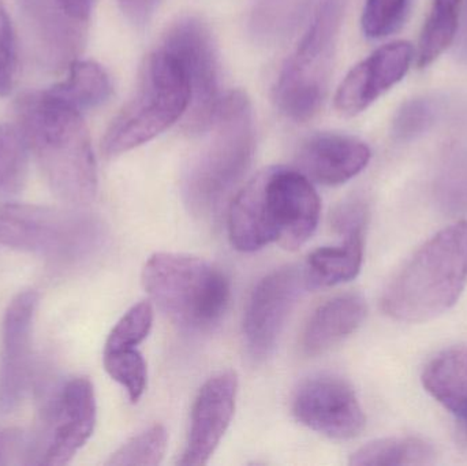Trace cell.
Wrapping results in <instances>:
<instances>
[{
    "label": "cell",
    "instance_id": "obj_1",
    "mask_svg": "<svg viewBox=\"0 0 467 466\" xmlns=\"http://www.w3.org/2000/svg\"><path fill=\"white\" fill-rule=\"evenodd\" d=\"M321 202L299 170L271 167L258 172L230 205L229 237L239 252H255L269 243L296 251L315 234Z\"/></svg>",
    "mask_w": 467,
    "mask_h": 466
},
{
    "label": "cell",
    "instance_id": "obj_2",
    "mask_svg": "<svg viewBox=\"0 0 467 466\" xmlns=\"http://www.w3.org/2000/svg\"><path fill=\"white\" fill-rule=\"evenodd\" d=\"M16 115L55 196L76 207L93 202L98 169L81 112L41 90L19 98Z\"/></svg>",
    "mask_w": 467,
    "mask_h": 466
},
{
    "label": "cell",
    "instance_id": "obj_3",
    "mask_svg": "<svg viewBox=\"0 0 467 466\" xmlns=\"http://www.w3.org/2000/svg\"><path fill=\"white\" fill-rule=\"evenodd\" d=\"M467 284V222L439 232L389 282L381 308L398 322L435 319L457 304Z\"/></svg>",
    "mask_w": 467,
    "mask_h": 466
},
{
    "label": "cell",
    "instance_id": "obj_4",
    "mask_svg": "<svg viewBox=\"0 0 467 466\" xmlns=\"http://www.w3.org/2000/svg\"><path fill=\"white\" fill-rule=\"evenodd\" d=\"M210 130V141L192 161L182 182L186 205L199 216L218 212L252 164L254 117L246 93H226Z\"/></svg>",
    "mask_w": 467,
    "mask_h": 466
},
{
    "label": "cell",
    "instance_id": "obj_5",
    "mask_svg": "<svg viewBox=\"0 0 467 466\" xmlns=\"http://www.w3.org/2000/svg\"><path fill=\"white\" fill-rule=\"evenodd\" d=\"M191 96L182 66L159 47L142 63L133 96L109 123L101 141L104 156L117 158L171 128L185 117Z\"/></svg>",
    "mask_w": 467,
    "mask_h": 466
},
{
    "label": "cell",
    "instance_id": "obj_6",
    "mask_svg": "<svg viewBox=\"0 0 467 466\" xmlns=\"http://www.w3.org/2000/svg\"><path fill=\"white\" fill-rule=\"evenodd\" d=\"M142 284L159 309L188 331L211 330L218 325L232 297L223 271L189 254H153L145 263Z\"/></svg>",
    "mask_w": 467,
    "mask_h": 466
},
{
    "label": "cell",
    "instance_id": "obj_7",
    "mask_svg": "<svg viewBox=\"0 0 467 466\" xmlns=\"http://www.w3.org/2000/svg\"><path fill=\"white\" fill-rule=\"evenodd\" d=\"M107 230L96 216L35 204L0 207V245L59 264H79L100 254Z\"/></svg>",
    "mask_w": 467,
    "mask_h": 466
},
{
    "label": "cell",
    "instance_id": "obj_8",
    "mask_svg": "<svg viewBox=\"0 0 467 466\" xmlns=\"http://www.w3.org/2000/svg\"><path fill=\"white\" fill-rule=\"evenodd\" d=\"M342 0H324L309 29L280 71L274 98L282 114L296 122L312 119L328 92Z\"/></svg>",
    "mask_w": 467,
    "mask_h": 466
},
{
    "label": "cell",
    "instance_id": "obj_9",
    "mask_svg": "<svg viewBox=\"0 0 467 466\" xmlns=\"http://www.w3.org/2000/svg\"><path fill=\"white\" fill-rule=\"evenodd\" d=\"M161 47L177 57L188 77L192 96L183 120L186 130L192 134L210 130L226 96L213 32L199 16H181L164 33Z\"/></svg>",
    "mask_w": 467,
    "mask_h": 466
},
{
    "label": "cell",
    "instance_id": "obj_10",
    "mask_svg": "<svg viewBox=\"0 0 467 466\" xmlns=\"http://www.w3.org/2000/svg\"><path fill=\"white\" fill-rule=\"evenodd\" d=\"M96 416L95 388L88 378H73L60 386L32 440V464H68L92 437Z\"/></svg>",
    "mask_w": 467,
    "mask_h": 466
},
{
    "label": "cell",
    "instance_id": "obj_11",
    "mask_svg": "<svg viewBox=\"0 0 467 466\" xmlns=\"http://www.w3.org/2000/svg\"><path fill=\"white\" fill-rule=\"evenodd\" d=\"M306 289L304 267L296 265L272 271L255 285L244 317V341L254 360H265L274 352L291 311Z\"/></svg>",
    "mask_w": 467,
    "mask_h": 466
},
{
    "label": "cell",
    "instance_id": "obj_12",
    "mask_svg": "<svg viewBox=\"0 0 467 466\" xmlns=\"http://www.w3.org/2000/svg\"><path fill=\"white\" fill-rule=\"evenodd\" d=\"M293 413L299 423L331 440H353L367 424L356 391L334 375H317L301 383Z\"/></svg>",
    "mask_w": 467,
    "mask_h": 466
},
{
    "label": "cell",
    "instance_id": "obj_13",
    "mask_svg": "<svg viewBox=\"0 0 467 466\" xmlns=\"http://www.w3.org/2000/svg\"><path fill=\"white\" fill-rule=\"evenodd\" d=\"M38 295L19 293L5 309L0 358V413L16 409L29 388L32 375V331Z\"/></svg>",
    "mask_w": 467,
    "mask_h": 466
},
{
    "label": "cell",
    "instance_id": "obj_14",
    "mask_svg": "<svg viewBox=\"0 0 467 466\" xmlns=\"http://www.w3.org/2000/svg\"><path fill=\"white\" fill-rule=\"evenodd\" d=\"M18 2L36 57L51 70L68 67L84 48L88 22L68 16L59 0Z\"/></svg>",
    "mask_w": 467,
    "mask_h": 466
},
{
    "label": "cell",
    "instance_id": "obj_15",
    "mask_svg": "<svg viewBox=\"0 0 467 466\" xmlns=\"http://www.w3.org/2000/svg\"><path fill=\"white\" fill-rule=\"evenodd\" d=\"M414 57L413 46L405 40L392 41L376 49L354 66L337 88L335 96L337 111L348 117L361 114L405 78Z\"/></svg>",
    "mask_w": 467,
    "mask_h": 466
},
{
    "label": "cell",
    "instance_id": "obj_16",
    "mask_svg": "<svg viewBox=\"0 0 467 466\" xmlns=\"http://www.w3.org/2000/svg\"><path fill=\"white\" fill-rule=\"evenodd\" d=\"M238 379L233 371H224L208 379L194 401L191 431L180 465L202 466L223 440L235 410Z\"/></svg>",
    "mask_w": 467,
    "mask_h": 466
},
{
    "label": "cell",
    "instance_id": "obj_17",
    "mask_svg": "<svg viewBox=\"0 0 467 466\" xmlns=\"http://www.w3.org/2000/svg\"><path fill=\"white\" fill-rule=\"evenodd\" d=\"M372 152L361 140L348 134L318 133L299 148L296 164L310 181L337 186L364 171Z\"/></svg>",
    "mask_w": 467,
    "mask_h": 466
},
{
    "label": "cell",
    "instance_id": "obj_18",
    "mask_svg": "<svg viewBox=\"0 0 467 466\" xmlns=\"http://www.w3.org/2000/svg\"><path fill=\"white\" fill-rule=\"evenodd\" d=\"M367 303L358 295H342L321 304L307 320L301 337L302 352L318 356L348 338L364 322Z\"/></svg>",
    "mask_w": 467,
    "mask_h": 466
},
{
    "label": "cell",
    "instance_id": "obj_19",
    "mask_svg": "<svg viewBox=\"0 0 467 466\" xmlns=\"http://www.w3.org/2000/svg\"><path fill=\"white\" fill-rule=\"evenodd\" d=\"M425 390L447 410L467 419V347L457 345L439 353L422 372Z\"/></svg>",
    "mask_w": 467,
    "mask_h": 466
},
{
    "label": "cell",
    "instance_id": "obj_20",
    "mask_svg": "<svg viewBox=\"0 0 467 466\" xmlns=\"http://www.w3.org/2000/svg\"><path fill=\"white\" fill-rule=\"evenodd\" d=\"M364 259V233L346 235L339 246H324L307 257L305 278L309 289L345 284L358 275Z\"/></svg>",
    "mask_w": 467,
    "mask_h": 466
},
{
    "label": "cell",
    "instance_id": "obj_21",
    "mask_svg": "<svg viewBox=\"0 0 467 466\" xmlns=\"http://www.w3.org/2000/svg\"><path fill=\"white\" fill-rule=\"evenodd\" d=\"M48 90L63 103L82 112L106 103L111 96L112 84L109 74L99 63L74 60L68 66L67 78Z\"/></svg>",
    "mask_w": 467,
    "mask_h": 466
},
{
    "label": "cell",
    "instance_id": "obj_22",
    "mask_svg": "<svg viewBox=\"0 0 467 466\" xmlns=\"http://www.w3.org/2000/svg\"><path fill=\"white\" fill-rule=\"evenodd\" d=\"M462 5L463 0H433L417 47L419 68L432 65L454 43Z\"/></svg>",
    "mask_w": 467,
    "mask_h": 466
},
{
    "label": "cell",
    "instance_id": "obj_23",
    "mask_svg": "<svg viewBox=\"0 0 467 466\" xmlns=\"http://www.w3.org/2000/svg\"><path fill=\"white\" fill-rule=\"evenodd\" d=\"M435 461V450L419 438H386L368 443L351 456L354 466L430 465Z\"/></svg>",
    "mask_w": 467,
    "mask_h": 466
},
{
    "label": "cell",
    "instance_id": "obj_24",
    "mask_svg": "<svg viewBox=\"0 0 467 466\" xmlns=\"http://www.w3.org/2000/svg\"><path fill=\"white\" fill-rule=\"evenodd\" d=\"M30 148L19 126L0 123V193L11 194L25 185Z\"/></svg>",
    "mask_w": 467,
    "mask_h": 466
},
{
    "label": "cell",
    "instance_id": "obj_25",
    "mask_svg": "<svg viewBox=\"0 0 467 466\" xmlns=\"http://www.w3.org/2000/svg\"><path fill=\"white\" fill-rule=\"evenodd\" d=\"M104 368L107 374L119 383L133 404L139 402L147 388V363L137 347L130 349L104 350Z\"/></svg>",
    "mask_w": 467,
    "mask_h": 466
},
{
    "label": "cell",
    "instance_id": "obj_26",
    "mask_svg": "<svg viewBox=\"0 0 467 466\" xmlns=\"http://www.w3.org/2000/svg\"><path fill=\"white\" fill-rule=\"evenodd\" d=\"M167 440H169V437H167L166 429L161 424H156L137 437L131 438L122 448L118 449L107 464L159 465L166 454Z\"/></svg>",
    "mask_w": 467,
    "mask_h": 466
},
{
    "label": "cell",
    "instance_id": "obj_27",
    "mask_svg": "<svg viewBox=\"0 0 467 466\" xmlns=\"http://www.w3.org/2000/svg\"><path fill=\"white\" fill-rule=\"evenodd\" d=\"M152 325V304L148 301L137 304L129 309L112 328L104 350L130 349L139 347L147 338Z\"/></svg>",
    "mask_w": 467,
    "mask_h": 466
},
{
    "label": "cell",
    "instance_id": "obj_28",
    "mask_svg": "<svg viewBox=\"0 0 467 466\" xmlns=\"http://www.w3.org/2000/svg\"><path fill=\"white\" fill-rule=\"evenodd\" d=\"M410 0H367L362 11V32L368 38H383L402 25Z\"/></svg>",
    "mask_w": 467,
    "mask_h": 466
},
{
    "label": "cell",
    "instance_id": "obj_29",
    "mask_svg": "<svg viewBox=\"0 0 467 466\" xmlns=\"http://www.w3.org/2000/svg\"><path fill=\"white\" fill-rule=\"evenodd\" d=\"M438 104L428 98H417L406 101L398 109L392 123V133L400 141H410L421 136L435 122Z\"/></svg>",
    "mask_w": 467,
    "mask_h": 466
},
{
    "label": "cell",
    "instance_id": "obj_30",
    "mask_svg": "<svg viewBox=\"0 0 467 466\" xmlns=\"http://www.w3.org/2000/svg\"><path fill=\"white\" fill-rule=\"evenodd\" d=\"M16 40L13 26L0 0V98H5L14 87L16 78Z\"/></svg>",
    "mask_w": 467,
    "mask_h": 466
},
{
    "label": "cell",
    "instance_id": "obj_31",
    "mask_svg": "<svg viewBox=\"0 0 467 466\" xmlns=\"http://www.w3.org/2000/svg\"><path fill=\"white\" fill-rule=\"evenodd\" d=\"M332 227L346 235L365 233L368 222V207L362 200L351 199L335 208L332 213Z\"/></svg>",
    "mask_w": 467,
    "mask_h": 466
},
{
    "label": "cell",
    "instance_id": "obj_32",
    "mask_svg": "<svg viewBox=\"0 0 467 466\" xmlns=\"http://www.w3.org/2000/svg\"><path fill=\"white\" fill-rule=\"evenodd\" d=\"M32 464V440L19 430L0 431V465Z\"/></svg>",
    "mask_w": 467,
    "mask_h": 466
},
{
    "label": "cell",
    "instance_id": "obj_33",
    "mask_svg": "<svg viewBox=\"0 0 467 466\" xmlns=\"http://www.w3.org/2000/svg\"><path fill=\"white\" fill-rule=\"evenodd\" d=\"M161 0H118L126 18L137 27H144L152 19Z\"/></svg>",
    "mask_w": 467,
    "mask_h": 466
},
{
    "label": "cell",
    "instance_id": "obj_34",
    "mask_svg": "<svg viewBox=\"0 0 467 466\" xmlns=\"http://www.w3.org/2000/svg\"><path fill=\"white\" fill-rule=\"evenodd\" d=\"M66 13L82 22H89L96 0H59Z\"/></svg>",
    "mask_w": 467,
    "mask_h": 466
},
{
    "label": "cell",
    "instance_id": "obj_35",
    "mask_svg": "<svg viewBox=\"0 0 467 466\" xmlns=\"http://www.w3.org/2000/svg\"><path fill=\"white\" fill-rule=\"evenodd\" d=\"M463 421H465V423H466V429H467V419H465V420H463Z\"/></svg>",
    "mask_w": 467,
    "mask_h": 466
}]
</instances>
